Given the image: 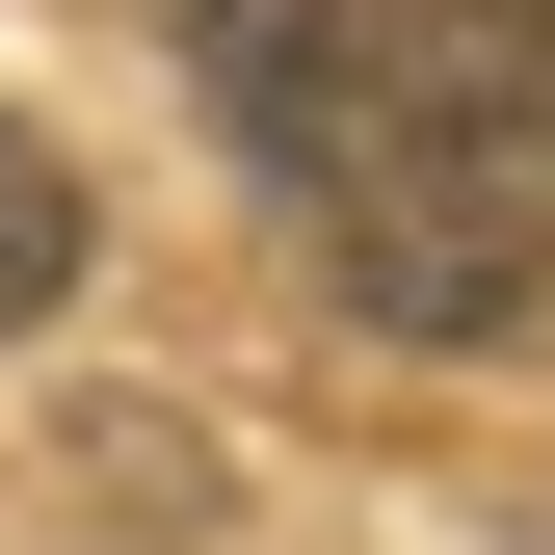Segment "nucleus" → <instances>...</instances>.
<instances>
[{"instance_id":"2","label":"nucleus","mask_w":555,"mask_h":555,"mask_svg":"<svg viewBox=\"0 0 555 555\" xmlns=\"http://www.w3.org/2000/svg\"><path fill=\"white\" fill-rule=\"evenodd\" d=\"M159 27H185V80H212V132H238V159H264V132L318 106V53L371 27V0H159Z\"/></svg>"},{"instance_id":"4","label":"nucleus","mask_w":555,"mask_h":555,"mask_svg":"<svg viewBox=\"0 0 555 555\" xmlns=\"http://www.w3.org/2000/svg\"><path fill=\"white\" fill-rule=\"evenodd\" d=\"M53 292H80V159H53V132L0 106V344H27Z\"/></svg>"},{"instance_id":"1","label":"nucleus","mask_w":555,"mask_h":555,"mask_svg":"<svg viewBox=\"0 0 555 555\" xmlns=\"http://www.w3.org/2000/svg\"><path fill=\"white\" fill-rule=\"evenodd\" d=\"M264 185H292L318 292H344V318H397V344H529V318H555V185L424 80V53H397V0L318 53V106L264 132Z\"/></svg>"},{"instance_id":"3","label":"nucleus","mask_w":555,"mask_h":555,"mask_svg":"<svg viewBox=\"0 0 555 555\" xmlns=\"http://www.w3.org/2000/svg\"><path fill=\"white\" fill-rule=\"evenodd\" d=\"M397 53H424V80H450V106L555 185V0H397Z\"/></svg>"}]
</instances>
